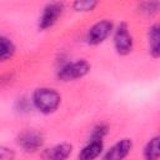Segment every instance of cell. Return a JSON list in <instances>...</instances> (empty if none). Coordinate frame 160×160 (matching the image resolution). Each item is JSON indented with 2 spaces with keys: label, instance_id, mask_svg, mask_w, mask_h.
<instances>
[{
  "label": "cell",
  "instance_id": "obj_1",
  "mask_svg": "<svg viewBox=\"0 0 160 160\" xmlns=\"http://www.w3.org/2000/svg\"><path fill=\"white\" fill-rule=\"evenodd\" d=\"M30 101L39 112L50 115L59 109L61 104V95L52 88L42 86L34 90Z\"/></svg>",
  "mask_w": 160,
  "mask_h": 160
},
{
  "label": "cell",
  "instance_id": "obj_2",
  "mask_svg": "<svg viewBox=\"0 0 160 160\" xmlns=\"http://www.w3.org/2000/svg\"><path fill=\"white\" fill-rule=\"evenodd\" d=\"M91 65L85 59H79L75 61H69L59 68L58 78L61 81H74L86 76L90 72Z\"/></svg>",
  "mask_w": 160,
  "mask_h": 160
},
{
  "label": "cell",
  "instance_id": "obj_3",
  "mask_svg": "<svg viewBox=\"0 0 160 160\" xmlns=\"http://www.w3.org/2000/svg\"><path fill=\"white\" fill-rule=\"evenodd\" d=\"M112 44L116 54L125 56L129 55L134 49V39L130 34L129 26L125 21L118 24L116 28L112 30Z\"/></svg>",
  "mask_w": 160,
  "mask_h": 160
},
{
  "label": "cell",
  "instance_id": "obj_4",
  "mask_svg": "<svg viewBox=\"0 0 160 160\" xmlns=\"http://www.w3.org/2000/svg\"><path fill=\"white\" fill-rule=\"evenodd\" d=\"M112 30H114V22L111 20L109 19L99 20L89 28L85 40L91 46L100 45L112 34Z\"/></svg>",
  "mask_w": 160,
  "mask_h": 160
},
{
  "label": "cell",
  "instance_id": "obj_5",
  "mask_svg": "<svg viewBox=\"0 0 160 160\" xmlns=\"http://www.w3.org/2000/svg\"><path fill=\"white\" fill-rule=\"evenodd\" d=\"M44 135L35 129H26L16 138L18 145L26 152H35L40 150L44 145Z\"/></svg>",
  "mask_w": 160,
  "mask_h": 160
},
{
  "label": "cell",
  "instance_id": "obj_6",
  "mask_svg": "<svg viewBox=\"0 0 160 160\" xmlns=\"http://www.w3.org/2000/svg\"><path fill=\"white\" fill-rule=\"evenodd\" d=\"M62 12H64V4L61 1H52L45 5V8L42 9L39 16V22H38L39 29L46 30L54 26L58 22V20L61 18Z\"/></svg>",
  "mask_w": 160,
  "mask_h": 160
},
{
  "label": "cell",
  "instance_id": "obj_7",
  "mask_svg": "<svg viewBox=\"0 0 160 160\" xmlns=\"http://www.w3.org/2000/svg\"><path fill=\"white\" fill-rule=\"evenodd\" d=\"M132 150V140L130 138H122L118 140L111 148H109L105 154L102 155V159L105 160H121L126 158L130 151Z\"/></svg>",
  "mask_w": 160,
  "mask_h": 160
},
{
  "label": "cell",
  "instance_id": "obj_8",
  "mask_svg": "<svg viewBox=\"0 0 160 160\" xmlns=\"http://www.w3.org/2000/svg\"><path fill=\"white\" fill-rule=\"evenodd\" d=\"M104 151V141L101 139H89L88 144L80 150L79 159L92 160L99 158Z\"/></svg>",
  "mask_w": 160,
  "mask_h": 160
},
{
  "label": "cell",
  "instance_id": "obj_9",
  "mask_svg": "<svg viewBox=\"0 0 160 160\" xmlns=\"http://www.w3.org/2000/svg\"><path fill=\"white\" fill-rule=\"evenodd\" d=\"M148 44H149V54L152 59H158L160 56V25L158 22L152 24L148 31Z\"/></svg>",
  "mask_w": 160,
  "mask_h": 160
},
{
  "label": "cell",
  "instance_id": "obj_10",
  "mask_svg": "<svg viewBox=\"0 0 160 160\" xmlns=\"http://www.w3.org/2000/svg\"><path fill=\"white\" fill-rule=\"evenodd\" d=\"M72 152V145L69 142H60L54 145L52 148L48 149L46 152L44 154V156L46 159H51V160H64L68 159Z\"/></svg>",
  "mask_w": 160,
  "mask_h": 160
},
{
  "label": "cell",
  "instance_id": "obj_11",
  "mask_svg": "<svg viewBox=\"0 0 160 160\" xmlns=\"http://www.w3.org/2000/svg\"><path fill=\"white\" fill-rule=\"evenodd\" d=\"M15 51L16 48L12 40H10L4 35H0V62H5L10 60L15 55Z\"/></svg>",
  "mask_w": 160,
  "mask_h": 160
},
{
  "label": "cell",
  "instance_id": "obj_12",
  "mask_svg": "<svg viewBox=\"0 0 160 160\" xmlns=\"http://www.w3.org/2000/svg\"><path fill=\"white\" fill-rule=\"evenodd\" d=\"M144 158L148 160H156L160 158V136H152L144 146Z\"/></svg>",
  "mask_w": 160,
  "mask_h": 160
},
{
  "label": "cell",
  "instance_id": "obj_13",
  "mask_svg": "<svg viewBox=\"0 0 160 160\" xmlns=\"http://www.w3.org/2000/svg\"><path fill=\"white\" fill-rule=\"evenodd\" d=\"M100 0H74L72 10L76 12H91L96 9Z\"/></svg>",
  "mask_w": 160,
  "mask_h": 160
},
{
  "label": "cell",
  "instance_id": "obj_14",
  "mask_svg": "<svg viewBox=\"0 0 160 160\" xmlns=\"http://www.w3.org/2000/svg\"><path fill=\"white\" fill-rule=\"evenodd\" d=\"M139 12L145 16H154L159 11V0H142L138 8Z\"/></svg>",
  "mask_w": 160,
  "mask_h": 160
},
{
  "label": "cell",
  "instance_id": "obj_15",
  "mask_svg": "<svg viewBox=\"0 0 160 160\" xmlns=\"http://www.w3.org/2000/svg\"><path fill=\"white\" fill-rule=\"evenodd\" d=\"M108 130H109V128L105 124H99L91 130L90 139H101L102 140L105 138V135L108 134Z\"/></svg>",
  "mask_w": 160,
  "mask_h": 160
},
{
  "label": "cell",
  "instance_id": "obj_16",
  "mask_svg": "<svg viewBox=\"0 0 160 160\" xmlns=\"http://www.w3.org/2000/svg\"><path fill=\"white\" fill-rule=\"evenodd\" d=\"M14 156H15V154L11 149L5 148V146H0V159H10Z\"/></svg>",
  "mask_w": 160,
  "mask_h": 160
}]
</instances>
